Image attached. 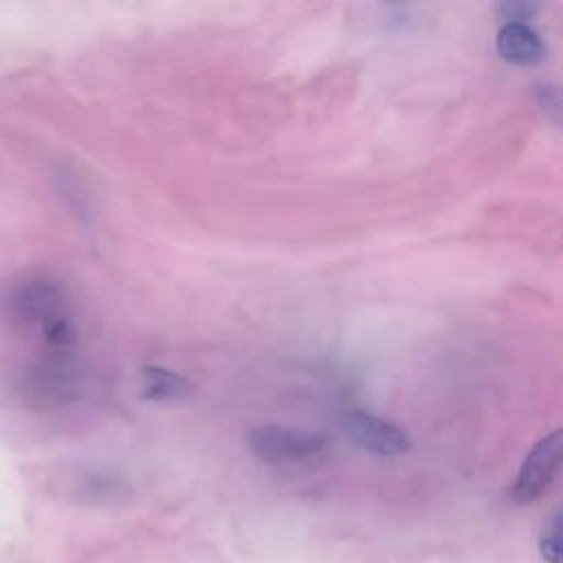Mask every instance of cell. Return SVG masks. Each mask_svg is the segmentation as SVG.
<instances>
[{
	"instance_id": "6da1fadb",
	"label": "cell",
	"mask_w": 563,
	"mask_h": 563,
	"mask_svg": "<svg viewBox=\"0 0 563 563\" xmlns=\"http://www.w3.org/2000/svg\"><path fill=\"white\" fill-rule=\"evenodd\" d=\"M0 374L29 407L57 409L79 396L77 310L55 277L31 271L2 286Z\"/></svg>"
},
{
	"instance_id": "7a4b0ae2",
	"label": "cell",
	"mask_w": 563,
	"mask_h": 563,
	"mask_svg": "<svg viewBox=\"0 0 563 563\" xmlns=\"http://www.w3.org/2000/svg\"><path fill=\"white\" fill-rule=\"evenodd\" d=\"M246 444L257 460L273 466H317L330 453L321 433L279 424L253 427L246 433Z\"/></svg>"
},
{
	"instance_id": "3957f363",
	"label": "cell",
	"mask_w": 563,
	"mask_h": 563,
	"mask_svg": "<svg viewBox=\"0 0 563 563\" xmlns=\"http://www.w3.org/2000/svg\"><path fill=\"white\" fill-rule=\"evenodd\" d=\"M563 455L561 431H552L541 438L532 451L526 455L508 495L515 504H532L537 501L554 482Z\"/></svg>"
},
{
	"instance_id": "277c9868",
	"label": "cell",
	"mask_w": 563,
	"mask_h": 563,
	"mask_svg": "<svg viewBox=\"0 0 563 563\" xmlns=\"http://www.w3.org/2000/svg\"><path fill=\"white\" fill-rule=\"evenodd\" d=\"M341 427H343L345 435L356 446H361L367 453L380 455V457L402 455L411 449V440L400 427H396L394 422L383 420L374 413L347 411L341 418Z\"/></svg>"
},
{
	"instance_id": "5b68a950",
	"label": "cell",
	"mask_w": 563,
	"mask_h": 563,
	"mask_svg": "<svg viewBox=\"0 0 563 563\" xmlns=\"http://www.w3.org/2000/svg\"><path fill=\"white\" fill-rule=\"evenodd\" d=\"M545 51L541 35L526 22H504L497 33V53L510 64H539L545 57Z\"/></svg>"
},
{
	"instance_id": "8992f818",
	"label": "cell",
	"mask_w": 563,
	"mask_h": 563,
	"mask_svg": "<svg viewBox=\"0 0 563 563\" xmlns=\"http://www.w3.org/2000/svg\"><path fill=\"white\" fill-rule=\"evenodd\" d=\"M191 383L167 369V367H158V365H145L141 369V396L145 400L152 402H176L183 400L191 394Z\"/></svg>"
},
{
	"instance_id": "52a82bcc",
	"label": "cell",
	"mask_w": 563,
	"mask_h": 563,
	"mask_svg": "<svg viewBox=\"0 0 563 563\" xmlns=\"http://www.w3.org/2000/svg\"><path fill=\"white\" fill-rule=\"evenodd\" d=\"M539 552L543 556L545 563H561L563 554H561V512H554L539 537Z\"/></svg>"
},
{
	"instance_id": "ba28073f",
	"label": "cell",
	"mask_w": 563,
	"mask_h": 563,
	"mask_svg": "<svg viewBox=\"0 0 563 563\" xmlns=\"http://www.w3.org/2000/svg\"><path fill=\"white\" fill-rule=\"evenodd\" d=\"M501 18L506 22H523L526 18H532V13L537 11V4L532 2H504L499 7Z\"/></svg>"
}]
</instances>
